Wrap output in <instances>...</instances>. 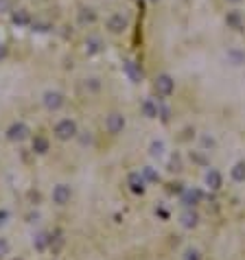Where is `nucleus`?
<instances>
[{
  "label": "nucleus",
  "instance_id": "1",
  "mask_svg": "<svg viewBox=\"0 0 245 260\" xmlns=\"http://www.w3.org/2000/svg\"><path fill=\"white\" fill-rule=\"evenodd\" d=\"M77 134H79V125L73 118H61L55 125V138L61 140V142H68V140L77 138Z\"/></svg>",
  "mask_w": 245,
  "mask_h": 260
},
{
  "label": "nucleus",
  "instance_id": "2",
  "mask_svg": "<svg viewBox=\"0 0 245 260\" xmlns=\"http://www.w3.org/2000/svg\"><path fill=\"white\" fill-rule=\"evenodd\" d=\"M42 103H44V107L49 112H59L61 107H64L66 98L59 90H46V92L42 94Z\"/></svg>",
  "mask_w": 245,
  "mask_h": 260
},
{
  "label": "nucleus",
  "instance_id": "3",
  "mask_svg": "<svg viewBox=\"0 0 245 260\" xmlns=\"http://www.w3.org/2000/svg\"><path fill=\"white\" fill-rule=\"evenodd\" d=\"M31 136V129L24 125V122H13L7 129V140L9 142H24Z\"/></svg>",
  "mask_w": 245,
  "mask_h": 260
},
{
  "label": "nucleus",
  "instance_id": "4",
  "mask_svg": "<svg viewBox=\"0 0 245 260\" xmlns=\"http://www.w3.org/2000/svg\"><path fill=\"white\" fill-rule=\"evenodd\" d=\"M125 125H127V120H125V116H122L121 112H112V114L105 118V129L110 131L112 136H119V134H122Z\"/></svg>",
  "mask_w": 245,
  "mask_h": 260
},
{
  "label": "nucleus",
  "instance_id": "5",
  "mask_svg": "<svg viewBox=\"0 0 245 260\" xmlns=\"http://www.w3.org/2000/svg\"><path fill=\"white\" fill-rule=\"evenodd\" d=\"M153 86H155V92H158L160 96H171L173 90H175V81H173L171 74H158Z\"/></svg>",
  "mask_w": 245,
  "mask_h": 260
},
{
  "label": "nucleus",
  "instance_id": "6",
  "mask_svg": "<svg viewBox=\"0 0 245 260\" xmlns=\"http://www.w3.org/2000/svg\"><path fill=\"white\" fill-rule=\"evenodd\" d=\"M53 203L55 206H68L70 199H73V188L68 186V184H57V186L53 188Z\"/></svg>",
  "mask_w": 245,
  "mask_h": 260
},
{
  "label": "nucleus",
  "instance_id": "7",
  "mask_svg": "<svg viewBox=\"0 0 245 260\" xmlns=\"http://www.w3.org/2000/svg\"><path fill=\"white\" fill-rule=\"evenodd\" d=\"M129 26V18L122 16V13H114V16L107 18V31L114 33V35H119Z\"/></svg>",
  "mask_w": 245,
  "mask_h": 260
},
{
  "label": "nucleus",
  "instance_id": "8",
  "mask_svg": "<svg viewBox=\"0 0 245 260\" xmlns=\"http://www.w3.org/2000/svg\"><path fill=\"white\" fill-rule=\"evenodd\" d=\"M180 223H182V228H186V230L197 228V225H199V212H197L195 208H186L180 216Z\"/></svg>",
  "mask_w": 245,
  "mask_h": 260
},
{
  "label": "nucleus",
  "instance_id": "9",
  "mask_svg": "<svg viewBox=\"0 0 245 260\" xmlns=\"http://www.w3.org/2000/svg\"><path fill=\"white\" fill-rule=\"evenodd\" d=\"M201 190L199 188H186V190H182V206L184 208H195L197 203L201 201Z\"/></svg>",
  "mask_w": 245,
  "mask_h": 260
},
{
  "label": "nucleus",
  "instance_id": "10",
  "mask_svg": "<svg viewBox=\"0 0 245 260\" xmlns=\"http://www.w3.org/2000/svg\"><path fill=\"white\" fill-rule=\"evenodd\" d=\"M145 177L143 173H129V177H127V186H129V190L134 192V195H143L145 192Z\"/></svg>",
  "mask_w": 245,
  "mask_h": 260
},
{
  "label": "nucleus",
  "instance_id": "11",
  "mask_svg": "<svg viewBox=\"0 0 245 260\" xmlns=\"http://www.w3.org/2000/svg\"><path fill=\"white\" fill-rule=\"evenodd\" d=\"M31 146H33V153H37V155H46V153H49V149H50V142H49V138H46V136L37 134V136H33Z\"/></svg>",
  "mask_w": 245,
  "mask_h": 260
},
{
  "label": "nucleus",
  "instance_id": "12",
  "mask_svg": "<svg viewBox=\"0 0 245 260\" xmlns=\"http://www.w3.org/2000/svg\"><path fill=\"white\" fill-rule=\"evenodd\" d=\"M206 186H208L210 190H219V188L223 186V175L219 171H215V168H210V171L206 173Z\"/></svg>",
  "mask_w": 245,
  "mask_h": 260
},
{
  "label": "nucleus",
  "instance_id": "13",
  "mask_svg": "<svg viewBox=\"0 0 245 260\" xmlns=\"http://www.w3.org/2000/svg\"><path fill=\"white\" fill-rule=\"evenodd\" d=\"M50 245V234L49 232H37L35 236H33V247L37 249V252H46Z\"/></svg>",
  "mask_w": 245,
  "mask_h": 260
},
{
  "label": "nucleus",
  "instance_id": "14",
  "mask_svg": "<svg viewBox=\"0 0 245 260\" xmlns=\"http://www.w3.org/2000/svg\"><path fill=\"white\" fill-rule=\"evenodd\" d=\"M11 22H13V24H16V26H29L33 20H31L29 11H24V9H18V11H13Z\"/></svg>",
  "mask_w": 245,
  "mask_h": 260
},
{
  "label": "nucleus",
  "instance_id": "15",
  "mask_svg": "<svg viewBox=\"0 0 245 260\" xmlns=\"http://www.w3.org/2000/svg\"><path fill=\"white\" fill-rule=\"evenodd\" d=\"M101 50H103L101 37H97V35L88 37V40H86V53H88V55H98Z\"/></svg>",
  "mask_w": 245,
  "mask_h": 260
},
{
  "label": "nucleus",
  "instance_id": "16",
  "mask_svg": "<svg viewBox=\"0 0 245 260\" xmlns=\"http://www.w3.org/2000/svg\"><path fill=\"white\" fill-rule=\"evenodd\" d=\"M125 72L134 83H138L140 79H143V70L136 66V61H125Z\"/></svg>",
  "mask_w": 245,
  "mask_h": 260
},
{
  "label": "nucleus",
  "instance_id": "17",
  "mask_svg": "<svg viewBox=\"0 0 245 260\" xmlns=\"http://www.w3.org/2000/svg\"><path fill=\"white\" fill-rule=\"evenodd\" d=\"M140 110H143V116H145V118H155V116L160 114L158 103H153L151 98H147V101L143 103V107H140Z\"/></svg>",
  "mask_w": 245,
  "mask_h": 260
},
{
  "label": "nucleus",
  "instance_id": "18",
  "mask_svg": "<svg viewBox=\"0 0 245 260\" xmlns=\"http://www.w3.org/2000/svg\"><path fill=\"white\" fill-rule=\"evenodd\" d=\"M230 177H232L234 182H245V160L234 164L232 171H230Z\"/></svg>",
  "mask_w": 245,
  "mask_h": 260
},
{
  "label": "nucleus",
  "instance_id": "19",
  "mask_svg": "<svg viewBox=\"0 0 245 260\" xmlns=\"http://www.w3.org/2000/svg\"><path fill=\"white\" fill-rule=\"evenodd\" d=\"M61 247H64V234H61V232H55V234H50V245H49L50 252L57 254Z\"/></svg>",
  "mask_w": 245,
  "mask_h": 260
},
{
  "label": "nucleus",
  "instance_id": "20",
  "mask_svg": "<svg viewBox=\"0 0 245 260\" xmlns=\"http://www.w3.org/2000/svg\"><path fill=\"white\" fill-rule=\"evenodd\" d=\"M228 59L232 61V66H243L245 64V53H241V50H237V48H232V50H228Z\"/></svg>",
  "mask_w": 245,
  "mask_h": 260
},
{
  "label": "nucleus",
  "instance_id": "21",
  "mask_svg": "<svg viewBox=\"0 0 245 260\" xmlns=\"http://www.w3.org/2000/svg\"><path fill=\"white\" fill-rule=\"evenodd\" d=\"M94 20H97V16H94L92 9H81V11H79V22H81V24H92Z\"/></svg>",
  "mask_w": 245,
  "mask_h": 260
},
{
  "label": "nucleus",
  "instance_id": "22",
  "mask_svg": "<svg viewBox=\"0 0 245 260\" xmlns=\"http://www.w3.org/2000/svg\"><path fill=\"white\" fill-rule=\"evenodd\" d=\"M149 153H151V158H162L164 155V142L162 140H153L151 146H149Z\"/></svg>",
  "mask_w": 245,
  "mask_h": 260
},
{
  "label": "nucleus",
  "instance_id": "23",
  "mask_svg": "<svg viewBox=\"0 0 245 260\" xmlns=\"http://www.w3.org/2000/svg\"><path fill=\"white\" fill-rule=\"evenodd\" d=\"M140 173H143L145 182H160V175L155 173L151 166H145V168H143V171H140Z\"/></svg>",
  "mask_w": 245,
  "mask_h": 260
},
{
  "label": "nucleus",
  "instance_id": "24",
  "mask_svg": "<svg viewBox=\"0 0 245 260\" xmlns=\"http://www.w3.org/2000/svg\"><path fill=\"white\" fill-rule=\"evenodd\" d=\"M225 20H228V24L232 26V29H241V16H239L237 11H230Z\"/></svg>",
  "mask_w": 245,
  "mask_h": 260
},
{
  "label": "nucleus",
  "instance_id": "25",
  "mask_svg": "<svg viewBox=\"0 0 245 260\" xmlns=\"http://www.w3.org/2000/svg\"><path fill=\"white\" fill-rule=\"evenodd\" d=\"M182 260H201V252H199V249H195V247H188L186 252H184Z\"/></svg>",
  "mask_w": 245,
  "mask_h": 260
},
{
  "label": "nucleus",
  "instance_id": "26",
  "mask_svg": "<svg viewBox=\"0 0 245 260\" xmlns=\"http://www.w3.org/2000/svg\"><path fill=\"white\" fill-rule=\"evenodd\" d=\"M9 252H11V243L7 238H0V258L9 256Z\"/></svg>",
  "mask_w": 245,
  "mask_h": 260
},
{
  "label": "nucleus",
  "instance_id": "27",
  "mask_svg": "<svg viewBox=\"0 0 245 260\" xmlns=\"http://www.w3.org/2000/svg\"><path fill=\"white\" fill-rule=\"evenodd\" d=\"M86 88H88V90H92V92H98V90H101V81H98L97 77L86 79Z\"/></svg>",
  "mask_w": 245,
  "mask_h": 260
},
{
  "label": "nucleus",
  "instance_id": "28",
  "mask_svg": "<svg viewBox=\"0 0 245 260\" xmlns=\"http://www.w3.org/2000/svg\"><path fill=\"white\" fill-rule=\"evenodd\" d=\"M33 24V31H49V24H46V22H31Z\"/></svg>",
  "mask_w": 245,
  "mask_h": 260
},
{
  "label": "nucleus",
  "instance_id": "29",
  "mask_svg": "<svg viewBox=\"0 0 245 260\" xmlns=\"http://www.w3.org/2000/svg\"><path fill=\"white\" fill-rule=\"evenodd\" d=\"M9 9H11V0H0V13L9 11Z\"/></svg>",
  "mask_w": 245,
  "mask_h": 260
},
{
  "label": "nucleus",
  "instance_id": "30",
  "mask_svg": "<svg viewBox=\"0 0 245 260\" xmlns=\"http://www.w3.org/2000/svg\"><path fill=\"white\" fill-rule=\"evenodd\" d=\"M7 221H9V212L7 210H0V228H2Z\"/></svg>",
  "mask_w": 245,
  "mask_h": 260
},
{
  "label": "nucleus",
  "instance_id": "31",
  "mask_svg": "<svg viewBox=\"0 0 245 260\" xmlns=\"http://www.w3.org/2000/svg\"><path fill=\"white\" fill-rule=\"evenodd\" d=\"M9 55V48H7V44H0V61H2L4 57Z\"/></svg>",
  "mask_w": 245,
  "mask_h": 260
},
{
  "label": "nucleus",
  "instance_id": "32",
  "mask_svg": "<svg viewBox=\"0 0 245 260\" xmlns=\"http://www.w3.org/2000/svg\"><path fill=\"white\" fill-rule=\"evenodd\" d=\"M37 221V214H29V223H35Z\"/></svg>",
  "mask_w": 245,
  "mask_h": 260
},
{
  "label": "nucleus",
  "instance_id": "33",
  "mask_svg": "<svg viewBox=\"0 0 245 260\" xmlns=\"http://www.w3.org/2000/svg\"><path fill=\"white\" fill-rule=\"evenodd\" d=\"M228 2H234V4H237V2H241V0H228Z\"/></svg>",
  "mask_w": 245,
  "mask_h": 260
},
{
  "label": "nucleus",
  "instance_id": "34",
  "mask_svg": "<svg viewBox=\"0 0 245 260\" xmlns=\"http://www.w3.org/2000/svg\"><path fill=\"white\" fill-rule=\"evenodd\" d=\"M11 260H24V258H20V256H18V258H11Z\"/></svg>",
  "mask_w": 245,
  "mask_h": 260
}]
</instances>
